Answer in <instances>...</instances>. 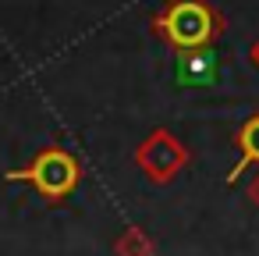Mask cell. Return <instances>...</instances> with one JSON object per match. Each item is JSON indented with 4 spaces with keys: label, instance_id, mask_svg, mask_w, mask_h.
I'll return each mask as SVG.
<instances>
[{
    "label": "cell",
    "instance_id": "cell-1",
    "mask_svg": "<svg viewBox=\"0 0 259 256\" xmlns=\"http://www.w3.org/2000/svg\"><path fill=\"white\" fill-rule=\"evenodd\" d=\"M224 22L209 8V0H167L153 18V32L178 54H195L220 36Z\"/></svg>",
    "mask_w": 259,
    "mask_h": 256
},
{
    "label": "cell",
    "instance_id": "cell-2",
    "mask_svg": "<svg viewBox=\"0 0 259 256\" xmlns=\"http://www.w3.org/2000/svg\"><path fill=\"white\" fill-rule=\"evenodd\" d=\"M11 181H29L43 199L57 203L78 185V160L64 150H43L25 171H11Z\"/></svg>",
    "mask_w": 259,
    "mask_h": 256
},
{
    "label": "cell",
    "instance_id": "cell-3",
    "mask_svg": "<svg viewBox=\"0 0 259 256\" xmlns=\"http://www.w3.org/2000/svg\"><path fill=\"white\" fill-rule=\"evenodd\" d=\"M135 164L142 167V174L149 178V181H156V185H163V181H170L185 164H188V150L181 146V139L178 135H170V132H153L139 150H135Z\"/></svg>",
    "mask_w": 259,
    "mask_h": 256
},
{
    "label": "cell",
    "instance_id": "cell-4",
    "mask_svg": "<svg viewBox=\"0 0 259 256\" xmlns=\"http://www.w3.org/2000/svg\"><path fill=\"white\" fill-rule=\"evenodd\" d=\"M234 142H238V150H241V157H238V164H234V171L227 174L231 181H234V178H238L241 171H248L252 164L259 167V114H255V118H248V121H245V125L238 128V139H234Z\"/></svg>",
    "mask_w": 259,
    "mask_h": 256
},
{
    "label": "cell",
    "instance_id": "cell-5",
    "mask_svg": "<svg viewBox=\"0 0 259 256\" xmlns=\"http://www.w3.org/2000/svg\"><path fill=\"white\" fill-rule=\"evenodd\" d=\"M117 252L121 256H153V242L139 228H132L124 238H117Z\"/></svg>",
    "mask_w": 259,
    "mask_h": 256
},
{
    "label": "cell",
    "instance_id": "cell-6",
    "mask_svg": "<svg viewBox=\"0 0 259 256\" xmlns=\"http://www.w3.org/2000/svg\"><path fill=\"white\" fill-rule=\"evenodd\" d=\"M248 196H252V199H255V203H259V178H255V181H252V189H248Z\"/></svg>",
    "mask_w": 259,
    "mask_h": 256
},
{
    "label": "cell",
    "instance_id": "cell-7",
    "mask_svg": "<svg viewBox=\"0 0 259 256\" xmlns=\"http://www.w3.org/2000/svg\"><path fill=\"white\" fill-rule=\"evenodd\" d=\"M248 57H252V64H259V43H252V54Z\"/></svg>",
    "mask_w": 259,
    "mask_h": 256
}]
</instances>
